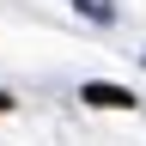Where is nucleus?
Instances as JSON below:
<instances>
[{"label":"nucleus","mask_w":146,"mask_h":146,"mask_svg":"<svg viewBox=\"0 0 146 146\" xmlns=\"http://www.w3.org/2000/svg\"><path fill=\"white\" fill-rule=\"evenodd\" d=\"M79 104H91V110H134V91H128V85H110V79H91L79 91Z\"/></svg>","instance_id":"1"},{"label":"nucleus","mask_w":146,"mask_h":146,"mask_svg":"<svg viewBox=\"0 0 146 146\" xmlns=\"http://www.w3.org/2000/svg\"><path fill=\"white\" fill-rule=\"evenodd\" d=\"M79 12L98 18V25H110V18H116V6H110V0H79Z\"/></svg>","instance_id":"2"},{"label":"nucleus","mask_w":146,"mask_h":146,"mask_svg":"<svg viewBox=\"0 0 146 146\" xmlns=\"http://www.w3.org/2000/svg\"><path fill=\"white\" fill-rule=\"evenodd\" d=\"M6 110H12V91H0V116H6Z\"/></svg>","instance_id":"3"}]
</instances>
